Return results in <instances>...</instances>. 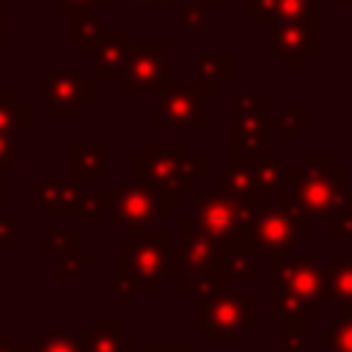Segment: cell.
I'll use <instances>...</instances> for the list:
<instances>
[{
    "label": "cell",
    "mask_w": 352,
    "mask_h": 352,
    "mask_svg": "<svg viewBox=\"0 0 352 352\" xmlns=\"http://www.w3.org/2000/svg\"><path fill=\"white\" fill-rule=\"evenodd\" d=\"M250 236H253L256 253L286 256L308 239V217L286 204L267 201L253 212Z\"/></svg>",
    "instance_id": "4fadbf2b"
},
{
    "label": "cell",
    "mask_w": 352,
    "mask_h": 352,
    "mask_svg": "<svg viewBox=\"0 0 352 352\" xmlns=\"http://www.w3.org/2000/svg\"><path fill=\"white\" fill-rule=\"evenodd\" d=\"M19 165V135L16 132H0V168H16Z\"/></svg>",
    "instance_id": "e575fe53"
},
{
    "label": "cell",
    "mask_w": 352,
    "mask_h": 352,
    "mask_svg": "<svg viewBox=\"0 0 352 352\" xmlns=\"http://www.w3.org/2000/svg\"><path fill=\"white\" fill-rule=\"evenodd\" d=\"M256 248L253 245H226V270L231 280H253L256 278Z\"/></svg>",
    "instance_id": "4316f807"
},
{
    "label": "cell",
    "mask_w": 352,
    "mask_h": 352,
    "mask_svg": "<svg viewBox=\"0 0 352 352\" xmlns=\"http://www.w3.org/2000/svg\"><path fill=\"white\" fill-rule=\"evenodd\" d=\"M270 33V52L278 55L283 69L308 66L311 55L319 50V28L314 25H275Z\"/></svg>",
    "instance_id": "2e32d148"
},
{
    "label": "cell",
    "mask_w": 352,
    "mask_h": 352,
    "mask_svg": "<svg viewBox=\"0 0 352 352\" xmlns=\"http://www.w3.org/2000/svg\"><path fill=\"white\" fill-rule=\"evenodd\" d=\"M248 168H250V179H253V190H256L258 201L267 204L270 195L278 192L280 190V182H283V168L286 165H283L280 154L267 151V154L256 157L253 162H248Z\"/></svg>",
    "instance_id": "44dd1931"
},
{
    "label": "cell",
    "mask_w": 352,
    "mask_h": 352,
    "mask_svg": "<svg viewBox=\"0 0 352 352\" xmlns=\"http://www.w3.org/2000/svg\"><path fill=\"white\" fill-rule=\"evenodd\" d=\"M33 352H82V338L74 330H47Z\"/></svg>",
    "instance_id": "f546056e"
},
{
    "label": "cell",
    "mask_w": 352,
    "mask_h": 352,
    "mask_svg": "<svg viewBox=\"0 0 352 352\" xmlns=\"http://www.w3.org/2000/svg\"><path fill=\"white\" fill-rule=\"evenodd\" d=\"M330 239L336 245L352 239V204H346L336 214H330Z\"/></svg>",
    "instance_id": "836d02e7"
},
{
    "label": "cell",
    "mask_w": 352,
    "mask_h": 352,
    "mask_svg": "<svg viewBox=\"0 0 352 352\" xmlns=\"http://www.w3.org/2000/svg\"><path fill=\"white\" fill-rule=\"evenodd\" d=\"M107 0H58V6H55V14L60 16V19H69V16H74V14H82V11H94V8H99V6H104Z\"/></svg>",
    "instance_id": "d590c367"
},
{
    "label": "cell",
    "mask_w": 352,
    "mask_h": 352,
    "mask_svg": "<svg viewBox=\"0 0 352 352\" xmlns=\"http://www.w3.org/2000/svg\"><path fill=\"white\" fill-rule=\"evenodd\" d=\"M91 267H96V256H91V253H66V256H60V261H58V267H55V278L58 280H72V278H80V275H85Z\"/></svg>",
    "instance_id": "1f68e13d"
},
{
    "label": "cell",
    "mask_w": 352,
    "mask_h": 352,
    "mask_svg": "<svg viewBox=\"0 0 352 352\" xmlns=\"http://www.w3.org/2000/svg\"><path fill=\"white\" fill-rule=\"evenodd\" d=\"M82 250V234L77 228H50L41 242L44 256H66Z\"/></svg>",
    "instance_id": "83f0119b"
},
{
    "label": "cell",
    "mask_w": 352,
    "mask_h": 352,
    "mask_svg": "<svg viewBox=\"0 0 352 352\" xmlns=\"http://www.w3.org/2000/svg\"><path fill=\"white\" fill-rule=\"evenodd\" d=\"M308 338V319L302 316H283L280 319V352H305Z\"/></svg>",
    "instance_id": "4dcf8cb0"
},
{
    "label": "cell",
    "mask_w": 352,
    "mask_h": 352,
    "mask_svg": "<svg viewBox=\"0 0 352 352\" xmlns=\"http://www.w3.org/2000/svg\"><path fill=\"white\" fill-rule=\"evenodd\" d=\"M168 41H132L118 74V91H157L168 80Z\"/></svg>",
    "instance_id": "5bb4252c"
},
{
    "label": "cell",
    "mask_w": 352,
    "mask_h": 352,
    "mask_svg": "<svg viewBox=\"0 0 352 352\" xmlns=\"http://www.w3.org/2000/svg\"><path fill=\"white\" fill-rule=\"evenodd\" d=\"M66 170L74 182H104L107 179V143H80L72 140L66 146Z\"/></svg>",
    "instance_id": "e0dca14e"
},
{
    "label": "cell",
    "mask_w": 352,
    "mask_h": 352,
    "mask_svg": "<svg viewBox=\"0 0 352 352\" xmlns=\"http://www.w3.org/2000/svg\"><path fill=\"white\" fill-rule=\"evenodd\" d=\"M327 294L330 302L341 305L346 314H352V258L333 256L327 264Z\"/></svg>",
    "instance_id": "603a6c76"
},
{
    "label": "cell",
    "mask_w": 352,
    "mask_h": 352,
    "mask_svg": "<svg viewBox=\"0 0 352 352\" xmlns=\"http://www.w3.org/2000/svg\"><path fill=\"white\" fill-rule=\"evenodd\" d=\"M96 102V82L80 66L41 69V113L44 118H80Z\"/></svg>",
    "instance_id": "8fae6325"
},
{
    "label": "cell",
    "mask_w": 352,
    "mask_h": 352,
    "mask_svg": "<svg viewBox=\"0 0 352 352\" xmlns=\"http://www.w3.org/2000/svg\"><path fill=\"white\" fill-rule=\"evenodd\" d=\"M170 234L165 228L132 234L118 245V280L132 294H154L160 280L168 275Z\"/></svg>",
    "instance_id": "5b68a950"
},
{
    "label": "cell",
    "mask_w": 352,
    "mask_h": 352,
    "mask_svg": "<svg viewBox=\"0 0 352 352\" xmlns=\"http://www.w3.org/2000/svg\"><path fill=\"white\" fill-rule=\"evenodd\" d=\"M104 289L113 292V294H118V302H121V305H129V302H132V292H129L118 278H110V280L104 283Z\"/></svg>",
    "instance_id": "ab89813d"
},
{
    "label": "cell",
    "mask_w": 352,
    "mask_h": 352,
    "mask_svg": "<svg viewBox=\"0 0 352 352\" xmlns=\"http://www.w3.org/2000/svg\"><path fill=\"white\" fill-rule=\"evenodd\" d=\"M30 204L47 220L66 217H104L107 198L99 190H85L74 179H33L30 182Z\"/></svg>",
    "instance_id": "ba28073f"
},
{
    "label": "cell",
    "mask_w": 352,
    "mask_h": 352,
    "mask_svg": "<svg viewBox=\"0 0 352 352\" xmlns=\"http://www.w3.org/2000/svg\"><path fill=\"white\" fill-rule=\"evenodd\" d=\"M192 327L209 341L242 344L258 327V297L256 292L220 289L192 297Z\"/></svg>",
    "instance_id": "277c9868"
},
{
    "label": "cell",
    "mask_w": 352,
    "mask_h": 352,
    "mask_svg": "<svg viewBox=\"0 0 352 352\" xmlns=\"http://www.w3.org/2000/svg\"><path fill=\"white\" fill-rule=\"evenodd\" d=\"M0 352H33V346L30 344H11L8 333L0 330Z\"/></svg>",
    "instance_id": "60d3db41"
},
{
    "label": "cell",
    "mask_w": 352,
    "mask_h": 352,
    "mask_svg": "<svg viewBox=\"0 0 352 352\" xmlns=\"http://www.w3.org/2000/svg\"><path fill=\"white\" fill-rule=\"evenodd\" d=\"M217 179H220V192L234 195V198H245V201L261 206V201H258V195L253 190V179H250V168L248 165H236V162L223 165Z\"/></svg>",
    "instance_id": "d4e9b609"
},
{
    "label": "cell",
    "mask_w": 352,
    "mask_h": 352,
    "mask_svg": "<svg viewBox=\"0 0 352 352\" xmlns=\"http://www.w3.org/2000/svg\"><path fill=\"white\" fill-rule=\"evenodd\" d=\"M349 204H352V192H349Z\"/></svg>",
    "instance_id": "7dc6e473"
},
{
    "label": "cell",
    "mask_w": 352,
    "mask_h": 352,
    "mask_svg": "<svg viewBox=\"0 0 352 352\" xmlns=\"http://www.w3.org/2000/svg\"><path fill=\"white\" fill-rule=\"evenodd\" d=\"M8 204V182H6V170L0 168V209Z\"/></svg>",
    "instance_id": "b9f144b4"
},
{
    "label": "cell",
    "mask_w": 352,
    "mask_h": 352,
    "mask_svg": "<svg viewBox=\"0 0 352 352\" xmlns=\"http://www.w3.org/2000/svg\"><path fill=\"white\" fill-rule=\"evenodd\" d=\"M333 6H352V0H330Z\"/></svg>",
    "instance_id": "bcb514c9"
},
{
    "label": "cell",
    "mask_w": 352,
    "mask_h": 352,
    "mask_svg": "<svg viewBox=\"0 0 352 352\" xmlns=\"http://www.w3.org/2000/svg\"><path fill=\"white\" fill-rule=\"evenodd\" d=\"M132 3H165V6H179L182 0H132Z\"/></svg>",
    "instance_id": "f6af8a7d"
},
{
    "label": "cell",
    "mask_w": 352,
    "mask_h": 352,
    "mask_svg": "<svg viewBox=\"0 0 352 352\" xmlns=\"http://www.w3.org/2000/svg\"><path fill=\"white\" fill-rule=\"evenodd\" d=\"M33 126V107L16 91H0V132H28Z\"/></svg>",
    "instance_id": "cb8c5ba5"
},
{
    "label": "cell",
    "mask_w": 352,
    "mask_h": 352,
    "mask_svg": "<svg viewBox=\"0 0 352 352\" xmlns=\"http://www.w3.org/2000/svg\"><path fill=\"white\" fill-rule=\"evenodd\" d=\"M6 22H8V8L0 3V44L8 38V33H6V30H8V28H6Z\"/></svg>",
    "instance_id": "7bdbcfd3"
},
{
    "label": "cell",
    "mask_w": 352,
    "mask_h": 352,
    "mask_svg": "<svg viewBox=\"0 0 352 352\" xmlns=\"http://www.w3.org/2000/svg\"><path fill=\"white\" fill-rule=\"evenodd\" d=\"M267 314L272 319H314L327 302V267L308 256H270L267 261Z\"/></svg>",
    "instance_id": "6da1fadb"
},
{
    "label": "cell",
    "mask_w": 352,
    "mask_h": 352,
    "mask_svg": "<svg viewBox=\"0 0 352 352\" xmlns=\"http://www.w3.org/2000/svg\"><path fill=\"white\" fill-rule=\"evenodd\" d=\"M19 239V220L11 214H0V245H14Z\"/></svg>",
    "instance_id": "74e56055"
},
{
    "label": "cell",
    "mask_w": 352,
    "mask_h": 352,
    "mask_svg": "<svg viewBox=\"0 0 352 352\" xmlns=\"http://www.w3.org/2000/svg\"><path fill=\"white\" fill-rule=\"evenodd\" d=\"M132 44V33L126 28L104 30L94 47V80H118L126 50Z\"/></svg>",
    "instance_id": "ac0fdd59"
},
{
    "label": "cell",
    "mask_w": 352,
    "mask_h": 352,
    "mask_svg": "<svg viewBox=\"0 0 352 352\" xmlns=\"http://www.w3.org/2000/svg\"><path fill=\"white\" fill-rule=\"evenodd\" d=\"M198 6H204V8H209V6H228L231 0H195Z\"/></svg>",
    "instance_id": "ee69618b"
},
{
    "label": "cell",
    "mask_w": 352,
    "mask_h": 352,
    "mask_svg": "<svg viewBox=\"0 0 352 352\" xmlns=\"http://www.w3.org/2000/svg\"><path fill=\"white\" fill-rule=\"evenodd\" d=\"M344 176L346 170L330 154H308L300 168H283L280 204L305 217H330L349 204Z\"/></svg>",
    "instance_id": "3957f363"
},
{
    "label": "cell",
    "mask_w": 352,
    "mask_h": 352,
    "mask_svg": "<svg viewBox=\"0 0 352 352\" xmlns=\"http://www.w3.org/2000/svg\"><path fill=\"white\" fill-rule=\"evenodd\" d=\"M206 91L187 77V80H173L168 77L157 88V113H154V126L162 132H204L209 126V107H206Z\"/></svg>",
    "instance_id": "30bf717a"
},
{
    "label": "cell",
    "mask_w": 352,
    "mask_h": 352,
    "mask_svg": "<svg viewBox=\"0 0 352 352\" xmlns=\"http://www.w3.org/2000/svg\"><path fill=\"white\" fill-rule=\"evenodd\" d=\"M129 173L138 182H148V184L160 187L165 195L173 198L176 206L190 192L187 182H184V148H182V143H173V140L143 143V151L132 154V160H129Z\"/></svg>",
    "instance_id": "7c38bea8"
},
{
    "label": "cell",
    "mask_w": 352,
    "mask_h": 352,
    "mask_svg": "<svg viewBox=\"0 0 352 352\" xmlns=\"http://www.w3.org/2000/svg\"><path fill=\"white\" fill-rule=\"evenodd\" d=\"M69 22V30H66V38L82 52V55H91L96 41L102 38V33L107 30L102 16L96 11H82V14H74L66 19Z\"/></svg>",
    "instance_id": "7402d4cb"
},
{
    "label": "cell",
    "mask_w": 352,
    "mask_h": 352,
    "mask_svg": "<svg viewBox=\"0 0 352 352\" xmlns=\"http://www.w3.org/2000/svg\"><path fill=\"white\" fill-rule=\"evenodd\" d=\"M305 129H308V107L305 104H289L275 118H270V132H275L283 143H292Z\"/></svg>",
    "instance_id": "484cf974"
},
{
    "label": "cell",
    "mask_w": 352,
    "mask_h": 352,
    "mask_svg": "<svg viewBox=\"0 0 352 352\" xmlns=\"http://www.w3.org/2000/svg\"><path fill=\"white\" fill-rule=\"evenodd\" d=\"M231 162L248 165L270 151V94L239 91L231 102Z\"/></svg>",
    "instance_id": "52a82bcc"
},
{
    "label": "cell",
    "mask_w": 352,
    "mask_h": 352,
    "mask_svg": "<svg viewBox=\"0 0 352 352\" xmlns=\"http://www.w3.org/2000/svg\"><path fill=\"white\" fill-rule=\"evenodd\" d=\"M182 28L184 30H206V8L198 3L182 6Z\"/></svg>",
    "instance_id": "8d00e7d4"
},
{
    "label": "cell",
    "mask_w": 352,
    "mask_h": 352,
    "mask_svg": "<svg viewBox=\"0 0 352 352\" xmlns=\"http://www.w3.org/2000/svg\"><path fill=\"white\" fill-rule=\"evenodd\" d=\"M140 352H195V344H182V341H176V344H162V341H148Z\"/></svg>",
    "instance_id": "f35d334b"
},
{
    "label": "cell",
    "mask_w": 352,
    "mask_h": 352,
    "mask_svg": "<svg viewBox=\"0 0 352 352\" xmlns=\"http://www.w3.org/2000/svg\"><path fill=\"white\" fill-rule=\"evenodd\" d=\"M319 344H327L330 352H352V314L336 316L327 330L316 333Z\"/></svg>",
    "instance_id": "f1b7e54d"
},
{
    "label": "cell",
    "mask_w": 352,
    "mask_h": 352,
    "mask_svg": "<svg viewBox=\"0 0 352 352\" xmlns=\"http://www.w3.org/2000/svg\"><path fill=\"white\" fill-rule=\"evenodd\" d=\"M80 338L82 352H132V333L121 327L118 316H96Z\"/></svg>",
    "instance_id": "d6986e66"
},
{
    "label": "cell",
    "mask_w": 352,
    "mask_h": 352,
    "mask_svg": "<svg viewBox=\"0 0 352 352\" xmlns=\"http://www.w3.org/2000/svg\"><path fill=\"white\" fill-rule=\"evenodd\" d=\"M209 176V157L206 154H184V182L187 190L195 192L198 182H204Z\"/></svg>",
    "instance_id": "d6a6232c"
},
{
    "label": "cell",
    "mask_w": 352,
    "mask_h": 352,
    "mask_svg": "<svg viewBox=\"0 0 352 352\" xmlns=\"http://www.w3.org/2000/svg\"><path fill=\"white\" fill-rule=\"evenodd\" d=\"M231 77H234V58L228 52H206L192 63V80L206 94L220 91V85Z\"/></svg>",
    "instance_id": "ffe728a7"
},
{
    "label": "cell",
    "mask_w": 352,
    "mask_h": 352,
    "mask_svg": "<svg viewBox=\"0 0 352 352\" xmlns=\"http://www.w3.org/2000/svg\"><path fill=\"white\" fill-rule=\"evenodd\" d=\"M168 278L179 283L187 294H209L231 289V275L226 270V242L209 236L192 214L179 220V239L170 242Z\"/></svg>",
    "instance_id": "7a4b0ae2"
},
{
    "label": "cell",
    "mask_w": 352,
    "mask_h": 352,
    "mask_svg": "<svg viewBox=\"0 0 352 352\" xmlns=\"http://www.w3.org/2000/svg\"><path fill=\"white\" fill-rule=\"evenodd\" d=\"M192 206V220L214 239L226 245H253L250 226H253V212L256 204L245 198H234L226 192H209L198 190L190 198Z\"/></svg>",
    "instance_id": "8992f818"
},
{
    "label": "cell",
    "mask_w": 352,
    "mask_h": 352,
    "mask_svg": "<svg viewBox=\"0 0 352 352\" xmlns=\"http://www.w3.org/2000/svg\"><path fill=\"white\" fill-rule=\"evenodd\" d=\"M245 16L258 30L275 25H314L319 28V0H245Z\"/></svg>",
    "instance_id": "9a60e30c"
},
{
    "label": "cell",
    "mask_w": 352,
    "mask_h": 352,
    "mask_svg": "<svg viewBox=\"0 0 352 352\" xmlns=\"http://www.w3.org/2000/svg\"><path fill=\"white\" fill-rule=\"evenodd\" d=\"M104 198H107V214L118 220L129 234L154 228V223L165 220L176 206L173 198L165 195L160 187L138 179L118 184L116 190L104 192Z\"/></svg>",
    "instance_id": "9c48e42d"
}]
</instances>
